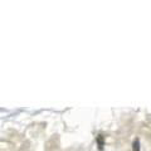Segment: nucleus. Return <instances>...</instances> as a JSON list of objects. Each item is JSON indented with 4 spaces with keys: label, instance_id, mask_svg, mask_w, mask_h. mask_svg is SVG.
Masks as SVG:
<instances>
[{
    "label": "nucleus",
    "instance_id": "nucleus-1",
    "mask_svg": "<svg viewBox=\"0 0 151 151\" xmlns=\"http://www.w3.org/2000/svg\"><path fill=\"white\" fill-rule=\"evenodd\" d=\"M134 151H139V140H135V142H134Z\"/></svg>",
    "mask_w": 151,
    "mask_h": 151
}]
</instances>
